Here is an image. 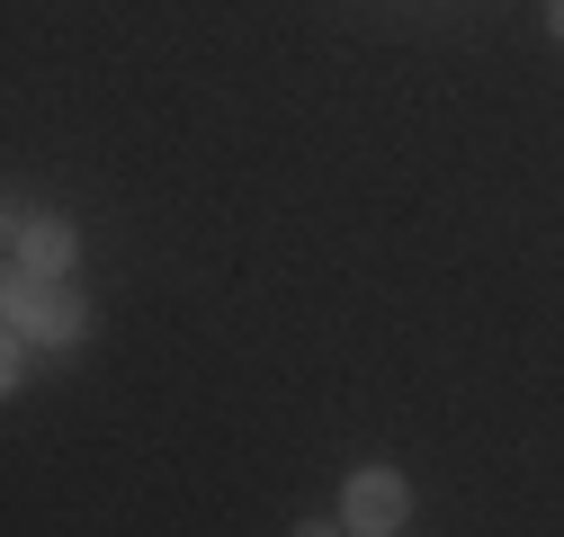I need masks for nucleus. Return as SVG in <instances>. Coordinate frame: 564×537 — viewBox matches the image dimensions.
Masks as SVG:
<instances>
[{"mask_svg": "<svg viewBox=\"0 0 564 537\" xmlns=\"http://www.w3.org/2000/svg\"><path fill=\"white\" fill-rule=\"evenodd\" d=\"M90 331V305L63 287V278H10V341H36V350H73Z\"/></svg>", "mask_w": 564, "mask_h": 537, "instance_id": "obj_1", "label": "nucleus"}, {"mask_svg": "<svg viewBox=\"0 0 564 537\" xmlns=\"http://www.w3.org/2000/svg\"><path fill=\"white\" fill-rule=\"evenodd\" d=\"M546 28H555V45H564V0H546Z\"/></svg>", "mask_w": 564, "mask_h": 537, "instance_id": "obj_4", "label": "nucleus"}, {"mask_svg": "<svg viewBox=\"0 0 564 537\" xmlns=\"http://www.w3.org/2000/svg\"><path fill=\"white\" fill-rule=\"evenodd\" d=\"M73 224L63 216H10V278H63L73 268Z\"/></svg>", "mask_w": 564, "mask_h": 537, "instance_id": "obj_3", "label": "nucleus"}, {"mask_svg": "<svg viewBox=\"0 0 564 537\" xmlns=\"http://www.w3.org/2000/svg\"><path fill=\"white\" fill-rule=\"evenodd\" d=\"M403 519H412V484L394 465H359V475L340 484V528L349 537H394Z\"/></svg>", "mask_w": 564, "mask_h": 537, "instance_id": "obj_2", "label": "nucleus"}, {"mask_svg": "<svg viewBox=\"0 0 564 537\" xmlns=\"http://www.w3.org/2000/svg\"><path fill=\"white\" fill-rule=\"evenodd\" d=\"M296 537H340V528H332V519H305V528H296Z\"/></svg>", "mask_w": 564, "mask_h": 537, "instance_id": "obj_5", "label": "nucleus"}]
</instances>
